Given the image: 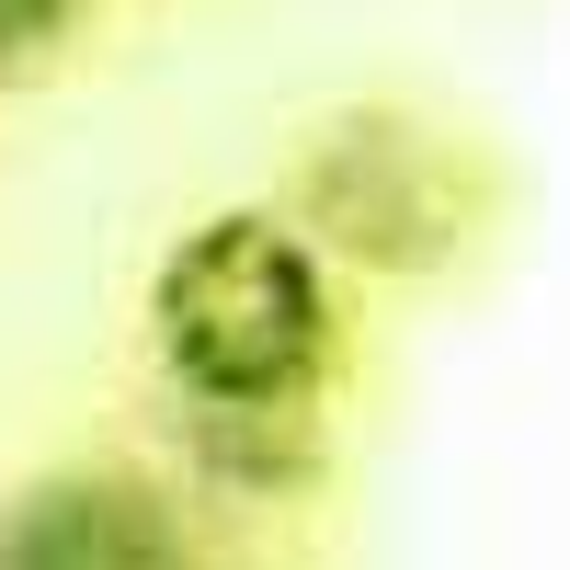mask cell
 I'll return each instance as SVG.
<instances>
[{"label": "cell", "instance_id": "1", "mask_svg": "<svg viewBox=\"0 0 570 570\" xmlns=\"http://www.w3.org/2000/svg\"><path fill=\"white\" fill-rule=\"evenodd\" d=\"M149 343L183 400V445L217 491H308L320 480V411L343 376V308L331 263L285 217H195L149 274Z\"/></svg>", "mask_w": 570, "mask_h": 570}, {"label": "cell", "instance_id": "2", "mask_svg": "<svg viewBox=\"0 0 570 570\" xmlns=\"http://www.w3.org/2000/svg\"><path fill=\"white\" fill-rule=\"evenodd\" d=\"M308 240L343 252V263H376V274H434L468 228H480V183L445 149L434 126L411 115H354L308 149Z\"/></svg>", "mask_w": 570, "mask_h": 570}, {"label": "cell", "instance_id": "3", "mask_svg": "<svg viewBox=\"0 0 570 570\" xmlns=\"http://www.w3.org/2000/svg\"><path fill=\"white\" fill-rule=\"evenodd\" d=\"M0 570H217L183 502L137 468H46L0 502Z\"/></svg>", "mask_w": 570, "mask_h": 570}, {"label": "cell", "instance_id": "4", "mask_svg": "<svg viewBox=\"0 0 570 570\" xmlns=\"http://www.w3.org/2000/svg\"><path fill=\"white\" fill-rule=\"evenodd\" d=\"M69 23H80V0H0V80L35 69V58H58Z\"/></svg>", "mask_w": 570, "mask_h": 570}]
</instances>
